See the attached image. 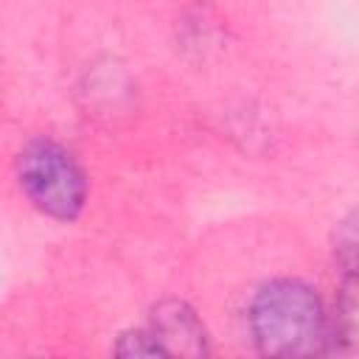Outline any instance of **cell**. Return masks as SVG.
I'll use <instances>...</instances> for the list:
<instances>
[{
    "instance_id": "6da1fadb",
    "label": "cell",
    "mask_w": 359,
    "mask_h": 359,
    "mask_svg": "<svg viewBox=\"0 0 359 359\" xmlns=\"http://www.w3.org/2000/svg\"><path fill=\"white\" fill-rule=\"evenodd\" d=\"M255 348L266 356H320L331 351V314L314 286L297 278L264 283L247 309Z\"/></svg>"
},
{
    "instance_id": "7a4b0ae2",
    "label": "cell",
    "mask_w": 359,
    "mask_h": 359,
    "mask_svg": "<svg viewBox=\"0 0 359 359\" xmlns=\"http://www.w3.org/2000/svg\"><path fill=\"white\" fill-rule=\"evenodd\" d=\"M17 182L25 199L53 222H73L87 202V177L56 140L36 137L17 157Z\"/></svg>"
},
{
    "instance_id": "3957f363",
    "label": "cell",
    "mask_w": 359,
    "mask_h": 359,
    "mask_svg": "<svg viewBox=\"0 0 359 359\" xmlns=\"http://www.w3.org/2000/svg\"><path fill=\"white\" fill-rule=\"evenodd\" d=\"M149 328L165 356H208V331L196 311L182 300H163L151 309Z\"/></svg>"
},
{
    "instance_id": "277c9868",
    "label": "cell",
    "mask_w": 359,
    "mask_h": 359,
    "mask_svg": "<svg viewBox=\"0 0 359 359\" xmlns=\"http://www.w3.org/2000/svg\"><path fill=\"white\" fill-rule=\"evenodd\" d=\"M359 345V278H345V289L331 314V351Z\"/></svg>"
},
{
    "instance_id": "5b68a950",
    "label": "cell",
    "mask_w": 359,
    "mask_h": 359,
    "mask_svg": "<svg viewBox=\"0 0 359 359\" xmlns=\"http://www.w3.org/2000/svg\"><path fill=\"white\" fill-rule=\"evenodd\" d=\"M331 252L345 278H359V208L337 224L331 236Z\"/></svg>"
},
{
    "instance_id": "8992f818",
    "label": "cell",
    "mask_w": 359,
    "mask_h": 359,
    "mask_svg": "<svg viewBox=\"0 0 359 359\" xmlns=\"http://www.w3.org/2000/svg\"><path fill=\"white\" fill-rule=\"evenodd\" d=\"M115 353L118 356H165L149 325L121 334L118 342H115Z\"/></svg>"
}]
</instances>
